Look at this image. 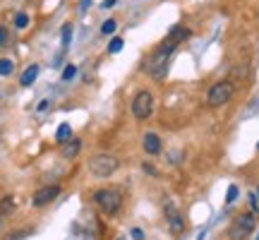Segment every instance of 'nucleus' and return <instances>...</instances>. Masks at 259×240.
Masks as SVG:
<instances>
[{"label":"nucleus","instance_id":"1","mask_svg":"<svg viewBox=\"0 0 259 240\" xmlns=\"http://www.w3.org/2000/svg\"><path fill=\"white\" fill-rule=\"evenodd\" d=\"M176 48L178 46L168 44V41H163L158 48H154L151 56L144 60V72H147L149 77H154V79H163L168 72V65H170V58L176 53Z\"/></svg>","mask_w":259,"mask_h":240},{"label":"nucleus","instance_id":"2","mask_svg":"<svg viewBox=\"0 0 259 240\" xmlns=\"http://www.w3.org/2000/svg\"><path fill=\"white\" fill-rule=\"evenodd\" d=\"M94 202L106 216H118L122 212L125 197H122V190H118V187H99L94 192Z\"/></svg>","mask_w":259,"mask_h":240},{"label":"nucleus","instance_id":"3","mask_svg":"<svg viewBox=\"0 0 259 240\" xmlns=\"http://www.w3.org/2000/svg\"><path fill=\"white\" fill-rule=\"evenodd\" d=\"M87 168L94 178H111L120 168V158L111 151H99V154H92V158L87 161Z\"/></svg>","mask_w":259,"mask_h":240},{"label":"nucleus","instance_id":"4","mask_svg":"<svg viewBox=\"0 0 259 240\" xmlns=\"http://www.w3.org/2000/svg\"><path fill=\"white\" fill-rule=\"evenodd\" d=\"M257 228V214L254 212H242L233 219L231 228H228V235L231 240H247Z\"/></svg>","mask_w":259,"mask_h":240},{"label":"nucleus","instance_id":"5","mask_svg":"<svg viewBox=\"0 0 259 240\" xmlns=\"http://www.w3.org/2000/svg\"><path fill=\"white\" fill-rule=\"evenodd\" d=\"M154 108H156V99L149 89H139L135 94V99L130 103V111L135 115V120H149L154 115Z\"/></svg>","mask_w":259,"mask_h":240},{"label":"nucleus","instance_id":"6","mask_svg":"<svg viewBox=\"0 0 259 240\" xmlns=\"http://www.w3.org/2000/svg\"><path fill=\"white\" fill-rule=\"evenodd\" d=\"M233 94H235V87H233L228 79H221V82H213L209 87V92H206V103L211 106V108H221L226 103L233 99Z\"/></svg>","mask_w":259,"mask_h":240},{"label":"nucleus","instance_id":"7","mask_svg":"<svg viewBox=\"0 0 259 240\" xmlns=\"http://www.w3.org/2000/svg\"><path fill=\"white\" fill-rule=\"evenodd\" d=\"M58 194H60V185H46V187H38L36 192L31 194V204L41 209V207H48V204L56 199Z\"/></svg>","mask_w":259,"mask_h":240},{"label":"nucleus","instance_id":"8","mask_svg":"<svg viewBox=\"0 0 259 240\" xmlns=\"http://www.w3.org/2000/svg\"><path fill=\"white\" fill-rule=\"evenodd\" d=\"M142 149H144L147 156H158V154L163 151V139H161V135L147 132V135L142 137Z\"/></svg>","mask_w":259,"mask_h":240},{"label":"nucleus","instance_id":"9","mask_svg":"<svg viewBox=\"0 0 259 240\" xmlns=\"http://www.w3.org/2000/svg\"><path fill=\"white\" fill-rule=\"evenodd\" d=\"M166 223H168V228H170V233H176V235H180V233L185 231V219H183V214L178 212L176 207H170V204L166 207Z\"/></svg>","mask_w":259,"mask_h":240},{"label":"nucleus","instance_id":"10","mask_svg":"<svg viewBox=\"0 0 259 240\" xmlns=\"http://www.w3.org/2000/svg\"><path fill=\"white\" fill-rule=\"evenodd\" d=\"M192 36V31L187 27H180V24H176V27L168 31V36H166V41L168 44H173V46H180L183 41H187V38Z\"/></svg>","mask_w":259,"mask_h":240},{"label":"nucleus","instance_id":"11","mask_svg":"<svg viewBox=\"0 0 259 240\" xmlns=\"http://www.w3.org/2000/svg\"><path fill=\"white\" fill-rule=\"evenodd\" d=\"M82 151V142L77 137L67 139L63 147H60V154H63V158H67V161H72V158H77V154Z\"/></svg>","mask_w":259,"mask_h":240},{"label":"nucleus","instance_id":"12","mask_svg":"<svg viewBox=\"0 0 259 240\" xmlns=\"http://www.w3.org/2000/svg\"><path fill=\"white\" fill-rule=\"evenodd\" d=\"M36 77H38V65H29L27 70L22 72V79H19V84H22V87H31Z\"/></svg>","mask_w":259,"mask_h":240},{"label":"nucleus","instance_id":"13","mask_svg":"<svg viewBox=\"0 0 259 240\" xmlns=\"http://www.w3.org/2000/svg\"><path fill=\"white\" fill-rule=\"evenodd\" d=\"M67 139H72V128H70L67 123H63V125L58 128V132H56V142L60 144V147H63Z\"/></svg>","mask_w":259,"mask_h":240},{"label":"nucleus","instance_id":"14","mask_svg":"<svg viewBox=\"0 0 259 240\" xmlns=\"http://www.w3.org/2000/svg\"><path fill=\"white\" fill-rule=\"evenodd\" d=\"M12 72H15V63H12L10 58H0V74H3V77H10Z\"/></svg>","mask_w":259,"mask_h":240},{"label":"nucleus","instance_id":"15","mask_svg":"<svg viewBox=\"0 0 259 240\" xmlns=\"http://www.w3.org/2000/svg\"><path fill=\"white\" fill-rule=\"evenodd\" d=\"M12 209H15V197H12V194H8V197L0 202V214L5 216V214H10Z\"/></svg>","mask_w":259,"mask_h":240},{"label":"nucleus","instance_id":"16","mask_svg":"<svg viewBox=\"0 0 259 240\" xmlns=\"http://www.w3.org/2000/svg\"><path fill=\"white\" fill-rule=\"evenodd\" d=\"M15 27L17 29H27L29 27V15L27 12H17V15H15Z\"/></svg>","mask_w":259,"mask_h":240},{"label":"nucleus","instance_id":"17","mask_svg":"<svg viewBox=\"0 0 259 240\" xmlns=\"http://www.w3.org/2000/svg\"><path fill=\"white\" fill-rule=\"evenodd\" d=\"M120 51H122V38L120 36L111 38V44H108V53H120Z\"/></svg>","mask_w":259,"mask_h":240},{"label":"nucleus","instance_id":"18","mask_svg":"<svg viewBox=\"0 0 259 240\" xmlns=\"http://www.w3.org/2000/svg\"><path fill=\"white\" fill-rule=\"evenodd\" d=\"M74 74H77V65L70 63V65H67V67L63 70V82H70V79H72Z\"/></svg>","mask_w":259,"mask_h":240},{"label":"nucleus","instance_id":"19","mask_svg":"<svg viewBox=\"0 0 259 240\" xmlns=\"http://www.w3.org/2000/svg\"><path fill=\"white\" fill-rule=\"evenodd\" d=\"M70 38H72V24H65L63 27V48L70 46Z\"/></svg>","mask_w":259,"mask_h":240},{"label":"nucleus","instance_id":"20","mask_svg":"<svg viewBox=\"0 0 259 240\" xmlns=\"http://www.w3.org/2000/svg\"><path fill=\"white\" fill-rule=\"evenodd\" d=\"M115 29H118V22H115V19H106V22H103V27H101V31L103 34H113Z\"/></svg>","mask_w":259,"mask_h":240},{"label":"nucleus","instance_id":"21","mask_svg":"<svg viewBox=\"0 0 259 240\" xmlns=\"http://www.w3.org/2000/svg\"><path fill=\"white\" fill-rule=\"evenodd\" d=\"M10 44V31L8 27H0V48H5Z\"/></svg>","mask_w":259,"mask_h":240},{"label":"nucleus","instance_id":"22","mask_svg":"<svg viewBox=\"0 0 259 240\" xmlns=\"http://www.w3.org/2000/svg\"><path fill=\"white\" fill-rule=\"evenodd\" d=\"M235 199H238V187H235V185H231V187H228V197H226V202L233 204Z\"/></svg>","mask_w":259,"mask_h":240},{"label":"nucleus","instance_id":"23","mask_svg":"<svg viewBox=\"0 0 259 240\" xmlns=\"http://www.w3.org/2000/svg\"><path fill=\"white\" fill-rule=\"evenodd\" d=\"M142 168H144V173H149V176H158V171H156L154 166H151V164H144Z\"/></svg>","mask_w":259,"mask_h":240},{"label":"nucleus","instance_id":"24","mask_svg":"<svg viewBox=\"0 0 259 240\" xmlns=\"http://www.w3.org/2000/svg\"><path fill=\"white\" fill-rule=\"evenodd\" d=\"M132 238H135V240H142V238H144V233L139 231V228H132Z\"/></svg>","mask_w":259,"mask_h":240},{"label":"nucleus","instance_id":"25","mask_svg":"<svg viewBox=\"0 0 259 240\" xmlns=\"http://www.w3.org/2000/svg\"><path fill=\"white\" fill-rule=\"evenodd\" d=\"M89 3H92V0H79V10H82V12H84V10L89 8Z\"/></svg>","mask_w":259,"mask_h":240},{"label":"nucleus","instance_id":"26","mask_svg":"<svg viewBox=\"0 0 259 240\" xmlns=\"http://www.w3.org/2000/svg\"><path fill=\"white\" fill-rule=\"evenodd\" d=\"M113 5H115V0H103L101 8H113Z\"/></svg>","mask_w":259,"mask_h":240},{"label":"nucleus","instance_id":"27","mask_svg":"<svg viewBox=\"0 0 259 240\" xmlns=\"http://www.w3.org/2000/svg\"><path fill=\"white\" fill-rule=\"evenodd\" d=\"M257 147H259V144H257Z\"/></svg>","mask_w":259,"mask_h":240}]
</instances>
